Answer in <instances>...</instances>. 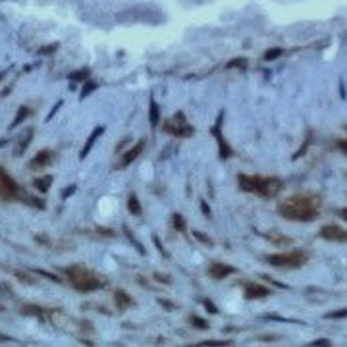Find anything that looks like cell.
Wrapping results in <instances>:
<instances>
[{"label": "cell", "mask_w": 347, "mask_h": 347, "mask_svg": "<svg viewBox=\"0 0 347 347\" xmlns=\"http://www.w3.org/2000/svg\"><path fill=\"white\" fill-rule=\"evenodd\" d=\"M239 189L245 193H255L262 199H272L282 191V181L278 177H266V175H249L239 174L237 175Z\"/></svg>", "instance_id": "7a4b0ae2"}, {"label": "cell", "mask_w": 347, "mask_h": 347, "mask_svg": "<svg viewBox=\"0 0 347 347\" xmlns=\"http://www.w3.org/2000/svg\"><path fill=\"white\" fill-rule=\"evenodd\" d=\"M66 274H68V280L73 288L81 293H91L95 289H99L104 284L101 276H97L91 268H87L83 264H72L66 268Z\"/></svg>", "instance_id": "3957f363"}, {"label": "cell", "mask_w": 347, "mask_h": 347, "mask_svg": "<svg viewBox=\"0 0 347 347\" xmlns=\"http://www.w3.org/2000/svg\"><path fill=\"white\" fill-rule=\"evenodd\" d=\"M204 307H206V311H210L212 315H216V313H218V309L214 307V303H212V301H208V299H204Z\"/></svg>", "instance_id": "836d02e7"}, {"label": "cell", "mask_w": 347, "mask_h": 347, "mask_svg": "<svg viewBox=\"0 0 347 347\" xmlns=\"http://www.w3.org/2000/svg\"><path fill=\"white\" fill-rule=\"evenodd\" d=\"M114 301L120 309H128V307L133 305V299H131L126 291H122V289H116L114 291Z\"/></svg>", "instance_id": "5bb4252c"}, {"label": "cell", "mask_w": 347, "mask_h": 347, "mask_svg": "<svg viewBox=\"0 0 347 347\" xmlns=\"http://www.w3.org/2000/svg\"><path fill=\"white\" fill-rule=\"evenodd\" d=\"M126 235H128V237H130L131 239V243H133V245H135V249H137V251H139V253H141V255H145V249L141 245H139V241H137V239H135V237H133V235H131L130 233V230H126Z\"/></svg>", "instance_id": "4dcf8cb0"}, {"label": "cell", "mask_w": 347, "mask_h": 347, "mask_svg": "<svg viewBox=\"0 0 347 347\" xmlns=\"http://www.w3.org/2000/svg\"><path fill=\"white\" fill-rule=\"evenodd\" d=\"M153 241H155V245H157V249H159L160 253H162V255H164V257H166V259H168V257H170V255H168V253H166V249H164V247L160 245V241H159V237H157V235H155V237H153Z\"/></svg>", "instance_id": "d6a6232c"}, {"label": "cell", "mask_w": 347, "mask_h": 347, "mask_svg": "<svg viewBox=\"0 0 347 347\" xmlns=\"http://www.w3.org/2000/svg\"><path fill=\"white\" fill-rule=\"evenodd\" d=\"M193 235L199 239V241H202L204 245H212V239L208 237V235H204V233H201V231H193Z\"/></svg>", "instance_id": "f1b7e54d"}, {"label": "cell", "mask_w": 347, "mask_h": 347, "mask_svg": "<svg viewBox=\"0 0 347 347\" xmlns=\"http://www.w3.org/2000/svg\"><path fill=\"white\" fill-rule=\"evenodd\" d=\"M155 278H157V280H159V282H164V284H170V278H166V276L155 274Z\"/></svg>", "instance_id": "74e56055"}, {"label": "cell", "mask_w": 347, "mask_h": 347, "mask_svg": "<svg viewBox=\"0 0 347 347\" xmlns=\"http://www.w3.org/2000/svg\"><path fill=\"white\" fill-rule=\"evenodd\" d=\"M172 224H174V230L185 231V220H183V216H181V214H174Z\"/></svg>", "instance_id": "ffe728a7"}, {"label": "cell", "mask_w": 347, "mask_h": 347, "mask_svg": "<svg viewBox=\"0 0 347 347\" xmlns=\"http://www.w3.org/2000/svg\"><path fill=\"white\" fill-rule=\"evenodd\" d=\"M189 322H191L193 326L201 328V330H208V328H210V324H208L206 320H202L201 317H191V318H189Z\"/></svg>", "instance_id": "7402d4cb"}, {"label": "cell", "mask_w": 347, "mask_h": 347, "mask_svg": "<svg viewBox=\"0 0 347 347\" xmlns=\"http://www.w3.org/2000/svg\"><path fill=\"white\" fill-rule=\"evenodd\" d=\"M201 208H202V214H206V216L210 214V208L206 206V202H201Z\"/></svg>", "instance_id": "f35d334b"}, {"label": "cell", "mask_w": 347, "mask_h": 347, "mask_svg": "<svg viewBox=\"0 0 347 347\" xmlns=\"http://www.w3.org/2000/svg\"><path fill=\"white\" fill-rule=\"evenodd\" d=\"M31 139H33V128H29V130L25 131V139L21 137V139L17 141V145H15V155H21V153L27 149V145Z\"/></svg>", "instance_id": "e0dca14e"}, {"label": "cell", "mask_w": 347, "mask_h": 347, "mask_svg": "<svg viewBox=\"0 0 347 347\" xmlns=\"http://www.w3.org/2000/svg\"><path fill=\"white\" fill-rule=\"evenodd\" d=\"M338 147L347 155V139H340V141H338Z\"/></svg>", "instance_id": "8d00e7d4"}, {"label": "cell", "mask_w": 347, "mask_h": 347, "mask_svg": "<svg viewBox=\"0 0 347 347\" xmlns=\"http://www.w3.org/2000/svg\"><path fill=\"white\" fill-rule=\"evenodd\" d=\"M212 133H214V137H216L218 145H220V157H222V159H228V157H231L230 145L224 141V137H222V131H220V120H218L216 126L212 128Z\"/></svg>", "instance_id": "7c38bea8"}, {"label": "cell", "mask_w": 347, "mask_h": 347, "mask_svg": "<svg viewBox=\"0 0 347 347\" xmlns=\"http://www.w3.org/2000/svg\"><path fill=\"white\" fill-rule=\"evenodd\" d=\"M159 303H160V305H164V307H166L168 311H174V309H175V305L170 303V301H166V299H159Z\"/></svg>", "instance_id": "e575fe53"}, {"label": "cell", "mask_w": 347, "mask_h": 347, "mask_svg": "<svg viewBox=\"0 0 347 347\" xmlns=\"http://www.w3.org/2000/svg\"><path fill=\"white\" fill-rule=\"evenodd\" d=\"M162 130L170 135H175V137H191L193 135V126H189L187 120L183 112H177L174 114L172 118H168L164 124H162Z\"/></svg>", "instance_id": "5b68a950"}, {"label": "cell", "mask_w": 347, "mask_h": 347, "mask_svg": "<svg viewBox=\"0 0 347 347\" xmlns=\"http://www.w3.org/2000/svg\"><path fill=\"white\" fill-rule=\"evenodd\" d=\"M340 218H344L347 222V208H342V210H340Z\"/></svg>", "instance_id": "ab89813d"}, {"label": "cell", "mask_w": 347, "mask_h": 347, "mask_svg": "<svg viewBox=\"0 0 347 347\" xmlns=\"http://www.w3.org/2000/svg\"><path fill=\"white\" fill-rule=\"evenodd\" d=\"M311 346H315V347L317 346H330V340H315Z\"/></svg>", "instance_id": "d590c367"}, {"label": "cell", "mask_w": 347, "mask_h": 347, "mask_svg": "<svg viewBox=\"0 0 347 347\" xmlns=\"http://www.w3.org/2000/svg\"><path fill=\"white\" fill-rule=\"evenodd\" d=\"M243 293H245L247 299H262V297H268L270 295V289L260 286V284H253V282H247L243 286Z\"/></svg>", "instance_id": "9c48e42d"}, {"label": "cell", "mask_w": 347, "mask_h": 347, "mask_svg": "<svg viewBox=\"0 0 347 347\" xmlns=\"http://www.w3.org/2000/svg\"><path fill=\"white\" fill-rule=\"evenodd\" d=\"M320 237H324L328 241H336V243H344L347 241V231L342 230L340 226H324L320 230Z\"/></svg>", "instance_id": "52a82bcc"}, {"label": "cell", "mask_w": 347, "mask_h": 347, "mask_svg": "<svg viewBox=\"0 0 347 347\" xmlns=\"http://www.w3.org/2000/svg\"><path fill=\"white\" fill-rule=\"evenodd\" d=\"M143 149H145V141H137V143L133 145L131 149H128V151L124 153V157H122V162H120V164H122V168L130 166L131 162H133V160L141 155V151H143Z\"/></svg>", "instance_id": "8fae6325"}, {"label": "cell", "mask_w": 347, "mask_h": 347, "mask_svg": "<svg viewBox=\"0 0 347 347\" xmlns=\"http://www.w3.org/2000/svg\"><path fill=\"white\" fill-rule=\"evenodd\" d=\"M159 120H160V110H159V104L155 101H151V106H149V122L153 128L159 126Z\"/></svg>", "instance_id": "2e32d148"}, {"label": "cell", "mask_w": 347, "mask_h": 347, "mask_svg": "<svg viewBox=\"0 0 347 347\" xmlns=\"http://www.w3.org/2000/svg\"><path fill=\"white\" fill-rule=\"evenodd\" d=\"M320 210V197H305V195H293L278 204V214L286 220L293 222H313L318 218Z\"/></svg>", "instance_id": "6da1fadb"}, {"label": "cell", "mask_w": 347, "mask_h": 347, "mask_svg": "<svg viewBox=\"0 0 347 347\" xmlns=\"http://www.w3.org/2000/svg\"><path fill=\"white\" fill-rule=\"evenodd\" d=\"M102 133H104V128H102V126H101V128H95V130H93V133L89 135V139H87L85 145H83V149H81V155H79L81 159H85L87 155L91 153V149H93V145H95V141H97V139L101 137Z\"/></svg>", "instance_id": "4fadbf2b"}, {"label": "cell", "mask_w": 347, "mask_h": 347, "mask_svg": "<svg viewBox=\"0 0 347 347\" xmlns=\"http://www.w3.org/2000/svg\"><path fill=\"white\" fill-rule=\"evenodd\" d=\"M324 317L332 318V320H338V318H347V309H338V311H332V313H326Z\"/></svg>", "instance_id": "cb8c5ba5"}, {"label": "cell", "mask_w": 347, "mask_h": 347, "mask_svg": "<svg viewBox=\"0 0 347 347\" xmlns=\"http://www.w3.org/2000/svg\"><path fill=\"white\" fill-rule=\"evenodd\" d=\"M23 313L25 315H35V317H41L43 315V309H39V307H35V305H29L23 309Z\"/></svg>", "instance_id": "83f0119b"}, {"label": "cell", "mask_w": 347, "mask_h": 347, "mask_svg": "<svg viewBox=\"0 0 347 347\" xmlns=\"http://www.w3.org/2000/svg\"><path fill=\"white\" fill-rule=\"evenodd\" d=\"M266 239L274 241L276 245H284V243H289V241H291L289 237H282V235H274V233H268V235H266Z\"/></svg>", "instance_id": "d4e9b609"}, {"label": "cell", "mask_w": 347, "mask_h": 347, "mask_svg": "<svg viewBox=\"0 0 347 347\" xmlns=\"http://www.w3.org/2000/svg\"><path fill=\"white\" fill-rule=\"evenodd\" d=\"M201 346H231V342H224V340H208V342H202Z\"/></svg>", "instance_id": "f546056e"}, {"label": "cell", "mask_w": 347, "mask_h": 347, "mask_svg": "<svg viewBox=\"0 0 347 347\" xmlns=\"http://www.w3.org/2000/svg\"><path fill=\"white\" fill-rule=\"evenodd\" d=\"M73 81H85L87 77H89V70H79V72H75L70 75Z\"/></svg>", "instance_id": "4316f807"}, {"label": "cell", "mask_w": 347, "mask_h": 347, "mask_svg": "<svg viewBox=\"0 0 347 347\" xmlns=\"http://www.w3.org/2000/svg\"><path fill=\"white\" fill-rule=\"evenodd\" d=\"M27 114H29V108H19V112H17V116H15L14 124H12V128H15L17 124H21V122L27 118Z\"/></svg>", "instance_id": "484cf974"}, {"label": "cell", "mask_w": 347, "mask_h": 347, "mask_svg": "<svg viewBox=\"0 0 347 347\" xmlns=\"http://www.w3.org/2000/svg\"><path fill=\"white\" fill-rule=\"evenodd\" d=\"M19 195H21V191L14 181V177L4 168H0V199L2 201H14Z\"/></svg>", "instance_id": "8992f818"}, {"label": "cell", "mask_w": 347, "mask_h": 347, "mask_svg": "<svg viewBox=\"0 0 347 347\" xmlns=\"http://www.w3.org/2000/svg\"><path fill=\"white\" fill-rule=\"evenodd\" d=\"M208 274L212 276L214 280H224L228 276L235 274V268L230 266V264H224V262H212L208 266Z\"/></svg>", "instance_id": "ba28073f"}, {"label": "cell", "mask_w": 347, "mask_h": 347, "mask_svg": "<svg viewBox=\"0 0 347 347\" xmlns=\"http://www.w3.org/2000/svg\"><path fill=\"white\" fill-rule=\"evenodd\" d=\"M97 89V83H87L85 89H83V93H81V99H85V95H89V93H93Z\"/></svg>", "instance_id": "1f68e13d"}, {"label": "cell", "mask_w": 347, "mask_h": 347, "mask_svg": "<svg viewBox=\"0 0 347 347\" xmlns=\"http://www.w3.org/2000/svg\"><path fill=\"white\" fill-rule=\"evenodd\" d=\"M247 66H249L247 58H233V60H230V62L226 64L228 70H247Z\"/></svg>", "instance_id": "d6986e66"}, {"label": "cell", "mask_w": 347, "mask_h": 347, "mask_svg": "<svg viewBox=\"0 0 347 347\" xmlns=\"http://www.w3.org/2000/svg\"><path fill=\"white\" fill-rule=\"evenodd\" d=\"M282 54H284V48H270V50H266V52H264V60H266V62H270V60L280 58Z\"/></svg>", "instance_id": "44dd1931"}, {"label": "cell", "mask_w": 347, "mask_h": 347, "mask_svg": "<svg viewBox=\"0 0 347 347\" xmlns=\"http://www.w3.org/2000/svg\"><path fill=\"white\" fill-rule=\"evenodd\" d=\"M33 185L39 189L41 193H46L50 185H52V175H44V177H39V179H35L33 181Z\"/></svg>", "instance_id": "ac0fdd59"}, {"label": "cell", "mask_w": 347, "mask_h": 347, "mask_svg": "<svg viewBox=\"0 0 347 347\" xmlns=\"http://www.w3.org/2000/svg\"><path fill=\"white\" fill-rule=\"evenodd\" d=\"M307 260H309V255L305 251H299V249L266 257V262L272 264V266H278V268H301L303 264H307Z\"/></svg>", "instance_id": "277c9868"}, {"label": "cell", "mask_w": 347, "mask_h": 347, "mask_svg": "<svg viewBox=\"0 0 347 347\" xmlns=\"http://www.w3.org/2000/svg\"><path fill=\"white\" fill-rule=\"evenodd\" d=\"M128 210H130L133 216H141V214H143L141 202H139V199H137V195H135V193H131L130 197H128Z\"/></svg>", "instance_id": "9a60e30c"}, {"label": "cell", "mask_w": 347, "mask_h": 347, "mask_svg": "<svg viewBox=\"0 0 347 347\" xmlns=\"http://www.w3.org/2000/svg\"><path fill=\"white\" fill-rule=\"evenodd\" d=\"M54 159V155H52V151L50 149H43V151H39L31 162H29V168H33V170H37V168H44V166H48L50 162Z\"/></svg>", "instance_id": "30bf717a"}, {"label": "cell", "mask_w": 347, "mask_h": 347, "mask_svg": "<svg viewBox=\"0 0 347 347\" xmlns=\"http://www.w3.org/2000/svg\"><path fill=\"white\" fill-rule=\"evenodd\" d=\"M21 199L27 202V204H31V206H37V208H44V201H41V199H33L31 195H25V193L21 195Z\"/></svg>", "instance_id": "603a6c76"}]
</instances>
